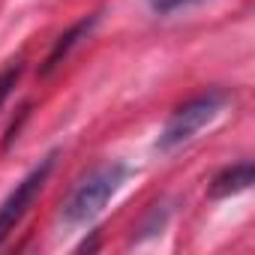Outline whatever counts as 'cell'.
I'll list each match as a JSON object with an SVG mask.
<instances>
[{"label": "cell", "instance_id": "cell-6", "mask_svg": "<svg viewBox=\"0 0 255 255\" xmlns=\"http://www.w3.org/2000/svg\"><path fill=\"white\" fill-rule=\"evenodd\" d=\"M18 78H21V63H12V66H6L3 72H0V105L9 99V93L18 84Z\"/></svg>", "mask_w": 255, "mask_h": 255}, {"label": "cell", "instance_id": "cell-7", "mask_svg": "<svg viewBox=\"0 0 255 255\" xmlns=\"http://www.w3.org/2000/svg\"><path fill=\"white\" fill-rule=\"evenodd\" d=\"M189 3H198V0H150V6L156 12H174V9L189 6Z\"/></svg>", "mask_w": 255, "mask_h": 255}, {"label": "cell", "instance_id": "cell-2", "mask_svg": "<svg viewBox=\"0 0 255 255\" xmlns=\"http://www.w3.org/2000/svg\"><path fill=\"white\" fill-rule=\"evenodd\" d=\"M225 105V93L219 90H210L204 96H195L189 102H183L171 117L168 123L162 126V135H159V150H174L180 147L183 141H189L201 126H207Z\"/></svg>", "mask_w": 255, "mask_h": 255}, {"label": "cell", "instance_id": "cell-5", "mask_svg": "<svg viewBox=\"0 0 255 255\" xmlns=\"http://www.w3.org/2000/svg\"><path fill=\"white\" fill-rule=\"evenodd\" d=\"M93 24H96V15H93V18H87V21H78L72 30H66V33H63V36L54 42L51 54L45 57V66H42V72H51L54 66H60V60L69 54V48H72V45H75V42H78V39H81V36H84L90 27H93Z\"/></svg>", "mask_w": 255, "mask_h": 255}, {"label": "cell", "instance_id": "cell-3", "mask_svg": "<svg viewBox=\"0 0 255 255\" xmlns=\"http://www.w3.org/2000/svg\"><path fill=\"white\" fill-rule=\"evenodd\" d=\"M51 168H54V153H48L21 183H15V189L3 198V204H0V243H3V240L15 231V225L24 219V213L33 207V201L39 198V192H42V186H45Z\"/></svg>", "mask_w": 255, "mask_h": 255}, {"label": "cell", "instance_id": "cell-4", "mask_svg": "<svg viewBox=\"0 0 255 255\" xmlns=\"http://www.w3.org/2000/svg\"><path fill=\"white\" fill-rule=\"evenodd\" d=\"M249 186H252V162H240V165H231V168H225L213 177L210 195L213 198H228V195H237Z\"/></svg>", "mask_w": 255, "mask_h": 255}, {"label": "cell", "instance_id": "cell-1", "mask_svg": "<svg viewBox=\"0 0 255 255\" xmlns=\"http://www.w3.org/2000/svg\"><path fill=\"white\" fill-rule=\"evenodd\" d=\"M123 177H126V168L120 162H108V165L93 168L72 189V195L66 198V204H63V222L66 225H84V222H90L108 204V198L120 189Z\"/></svg>", "mask_w": 255, "mask_h": 255}]
</instances>
